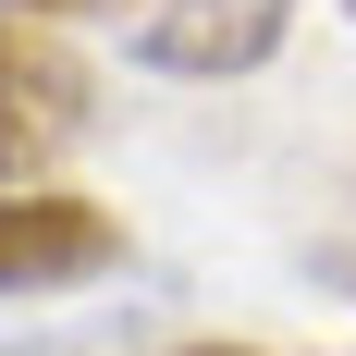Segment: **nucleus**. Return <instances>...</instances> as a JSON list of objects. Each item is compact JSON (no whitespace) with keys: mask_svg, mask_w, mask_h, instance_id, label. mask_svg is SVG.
I'll list each match as a JSON object with an SVG mask.
<instances>
[{"mask_svg":"<svg viewBox=\"0 0 356 356\" xmlns=\"http://www.w3.org/2000/svg\"><path fill=\"white\" fill-rule=\"evenodd\" d=\"M0 356H49V344H0Z\"/></svg>","mask_w":356,"mask_h":356,"instance_id":"nucleus-5","label":"nucleus"},{"mask_svg":"<svg viewBox=\"0 0 356 356\" xmlns=\"http://www.w3.org/2000/svg\"><path fill=\"white\" fill-rule=\"evenodd\" d=\"M25 25H49V13H111V0H13Z\"/></svg>","mask_w":356,"mask_h":356,"instance_id":"nucleus-4","label":"nucleus"},{"mask_svg":"<svg viewBox=\"0 0 356 356\" xmlns=\"http://www.w3.org/2000/svg\"><path fill=\"white\" fill-rule=\"evenodd\" d=\"M184 356H234V344H184Z\"/></svg>","mask_w":356,"mask_h":356,"instance_id":"nucleus-6","label":"nucleus"},{"mask_svg":"<svg viewBox=\"0 0 356 356\" xmlns=\"http://www.w3.org/2000/svg\"><path fill=\"white\" fill-rule=\"evenodd\" d=\"M295 0H111V37L147 74H258L283 49Z\"/></svg>","mask_w":356,"mask_h":356,"instance_id":"nucleus-2","label":"nucleus"},{"mask_svg":"<svg viewBox=\"0 0 356 356\" xmlns=\"http://www.w3.org/2000/svg\"><path fill=\"white\" fill-rule=\"evenodd\" d=\"M86 123H99V86H86V62H74L49 25L0 13V184H37L74 136H86Z\"/></svg>","mask_w":356,"mask_h":356,"instance_id":"nucleus-1","label":"nucleus"},{"mask_svg":"<svg viewBox=\"0 0 356 356\" xmlns=\"http://www.w3.org/2000/svg\"><path fill=\"white\" fill-rule=\"evenodd\" d=\"M123 258V221L62 184H0V295H62Z\"/></svg>","mask_w":356,"mask_h":356,"instance_id":"nucleus-3","label":"nucleus"},{"mask_svg":"<svg viewBox=\"0 0 356 356\" xmlns=\"http://www.w3.org/2000/svg\"><path fill=\"white\" fill-rule=\"evenodd\" d=\"M344 13H356V0H344Z\"/></svg>","mask_w":356,"mask_h":356,"instance_id":"nucleus-7","label":"nucleus"}]
</instances>
